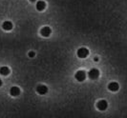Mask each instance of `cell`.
Returning a JSON list of instances; mask_svg holds the SVG:
<instances>
[{"label":"cell","mask_w":127,"mask_h":118,"mask_svg":"<svg viewBox=\"0 0 127 118\" xmlns=\"http://www.w3.org/2000/svg\"><path fill=\"white\" fill-rule=\"evenodd\" d=\"M35 7H36V10L37 11H43V10H45V8H46V3H45L44 1H42V0H39V1L36 2Z\"/></svg>","instance_id":"obj_10"},{"label":"cell","mask_w":127,"mask_h":118,"mask_svg":"<svg viewBox=\"0 0 127 118\" xmlns=\"http://www.w3.org/2000/svg\"><path fill=\"white\" fill-rule=\"evenodd\" d=\"M2 29L4 31H11L13 29V23L11 21H5L2 24Z\"/></svg>","instance_id":"obj_8"},{"label":"cell","mask_w":127,"mask_h":118,"mask_svg":"<svg viewBox=\"0 0 127 118\" xmlns=\"http://www.w3.org/2000/svg\"><path fill=\"white\" fill-rule=\"evenodd\" d=\"M88 76L91 79H96L99 76V71L97 69H91L88 72Z\"/></svg>","instance_id":"obj_4"},{"label":"cell","mask_w":127,"mask_h":118,"mask_svg":"<svg viewBox=\"0 0 127 118\" xmlns=\"http://www.w3.org/2000/svg\"><path fill=\"white\" fill-rule=\"evenodd\" d=\"M96 108L99 110V111H105L107 108H108V103L106 100H99L97 103H96Z\"/></svg>","instance_id":"obj_2"},{"label":"cell","mask_w":127,"mask_h":118,"mask_svg":"<svg viewBox=\"0 0 127 118\" xmlns=\"http://www.w3.org/2000/svg\"><path fill=\"white\" fill-rule=\"evenodd\" d=\"M30 1H31V2H35L36 0H30Z\"/></svg>","instance_id":"obj_15"},{"label":"cell","mask_w":127,"mask_h":118,"mask_svg":"<svg viewBox=\"0 0 127 118\" xmlns=\"http://www.w3.org/2000/svg\"><path fill=\"white\" fill-rule=\"evenodd\" d=\"M119 89H120V86H119V84L117 82H111V83H109L108 85L109 91H111V92H118Z\"/></svg>","instance_id":"obj_7"},{"label":"cell","mask_w":127,"mask_h":118,"mask_svg":"<svg viewBox=\"0 0 127 118\" xmlns=\"http://www.w3.org/2000/svg\"><path fill=\"white\" fill-rule=\"evenodd\" d=\"M89 54V50L88 49H86V48H79L77 51H76V55L78 56L79 58H85V57H87Z\"/></svg>","instance_id":"obj_1"},{"label":"cell","mask_w":127,"mask_h":118,"mask_svg":"<svg viewBox=\"0 0 127 118\" xmlns=\"http://www.w3.org/2000/svg\"><path fill=\"white\" fill-rule=\"evenodd\" d=\"M36 93L40 95H44L48 93V88L45 85H38L36 87Z\"/></svg>","instance_id":"obj_6"},{"label":"cell","mask_w":127,"mask_h":118,"mask_svg":"<svg viewBox=\"0 0 127 118\" xmlns=\"http://www.w3.org/2000/svg\"><path fill=\"white\" fill-rule=\"evenodd\" d=\"M1 86H2V80L0 79V87H1Z\"/></svg>","instance_id":"obj_14"},{"label":"cell","mask_w":127,"mask_h":118,"mask_svg":"<svg viewBox=\"0 0 127 118\" xmlns=\"http://www.w3.org/2000/svg\"><path fill=\"white\" fill-rule=\"evenodd\" d=\"M0 74L4 75V76H7V75L10 74V69L6 67V66H3L0 68Z\"/></svg>","instance_id":"obj_11"},{"label":"cell","mask_w":127,"mask_h":118,"mask_svg":"<svg viewBox=\"0 0 127 118\" xmlns=\"http://www.w3.org/2000/svg\"><path fill=\"white\" fill-rule=\"evenodd\" d=\"M19 93H20V89L18 87H12L11 88V90H10V94L13 96V97H15V96H17L19 95Z\"/></svg>","instance_id":"obj_9"},{"label":"cell","mask_w":127,"mask_h":118,"mask_svg":"<svg viewBox=\"0 0 127 118\" xmlns=\"http://www.w3.org/2000/svg\"><path fill=\"white\" fill-rule=\"evenodd\" d=\"M28 54H29V57H32H32H34V55H35V52L34 51H30Z\"/></svg>","instance_id":"obj_12"},{"label":"cell","mask_w":127,"mask_h":118,"mask_svg":"<svg viewBox=\"0 0 127 118\" xmlns=\"http://www.w3.org/2000/svg\"><path fill=\"white\" fill-rule=\"evenodd\" d=\"M75 77H76V79L78 81V82H82V81H84L85 78H86V72H85L84 71H78L76 72Z\"/></svg>","instance_id":"obj_3"},{"label":"cell","mask_w":127,"mask_h":118,"mask_svg":"<svg viewBox=\"0 0 127 118\" xmlns=\"http://www.w3.org/2000/svg\"><path fill=\"white\" fill-rule=\"evenodd\" d=\"M51 33H52L51 28H50V27H48V26L43 27V28L40 30V34H41L42 36H44V37H49Z\"/></svg>","instance_id":"obj_5"},{"label":"cell","mask_w":127,"mask_h":118,"mask_svg":"<svg viewBox=\"0 0 127 118\" xmlns=\"http://www.w3.org/2000/svg\"><path fill=\"white\" fill-rule=\"evenodd\" d=\"M94 60H95V61H98V58H97V57H95V59H94Z\"/></svg>","instance_id":"obj_13"}]
</instances>
